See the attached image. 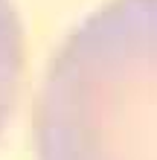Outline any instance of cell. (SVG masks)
<instances>
[{
	"mask_svg": "<svg viewBox=\"0 0 157 160\" xmlns=\"http://www.w3.org/2000/svg\"><path fill=\"white\" fill-rule=\"evenodd\" d=\"M35 137L38 160H157V0H110L64 41Z\"/></svg>",
	"mask_w": 157,
	"mask_h": 160,
	"instance_id": "obj_1",
	"label": "cell"
},
{
	"mask_svg": "<svg viewBox=\"0 0 157 160\" xmlns=\"http://www.w3.org/2000/svg\"><path fill=\"white\" fill-rule=\"evenodd\" d=\"M23 70V32L12 0H0V137L12 119Z\"/></svg>",
	"mask_w": 157,
	"mask_h": 160,
	"instance_id": "obj_2",
	"label": "cell"
}]
</instances>
